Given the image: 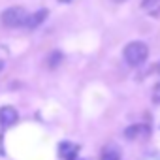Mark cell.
<instances>
[{"mask_svg": "<svg viewBox=\"0 0 160 160\" xmlns=\"http://www.w3.org/2000/svg\"><path fill=\"white\" fill-rule=\"evenodd\" d=\"M122 55H124V60L128 62V66H141L149 57V47L145 42H130L124 47Z\"/></svg>", "mask_w": 160, "mask_h": 160, "instance_id": "1", "label": "cell"}, {"mask_svg": "<svg viewBox=\"0 0 160 160\" xmlns=\"http://www.w3.org/2000/svg\"><path fill=\"white\" fill-rule=\"evenodd\" d=\"M27 17H28V13L21 6H12V8H8V10H4L2 13H0V21H2V25L8 27V28L25 27Z\"/></svg>", "mask_w": 160, "mask_h": 160, "instance_id": "2", "label": "cell"}, {"mask_svg": "<svg viewBox=\"0 0 160 160\" xmlns=\"http://www.w3.org/2000/svg\"><path fill=\"white\" fill-rule=\"evenodd\" d=\"M149 134H151V128H149L147 124H141V122L132 124V126H128V128L124 130V138H126L128 141L145 139V138H149Z\"/></svg>", "mask_w": 160, "mask_h": 160, "instance_id": "3", "label": "cell"}, {"mask_svg": "<svg viewBox=\"0 0 160 160\" xmlns=\"http://www.w3.org/2000/svg\"><path fill=\"white\" fill-rule=\"evenodd\" d=\"M19 121V113L12 106H2L0 108V126H13Z\"/></svg>", "mask_w": 160, "mask_h": 160, "instance_id": "4", "label": "cell"}, {"mask_svg": "<svg viewBox=\"0 0 160 160\" xmlns=\"http://www.w3.org/2000/svg\"><path fill=\"white\" fill-rule=\"evenodd\" d=\"M79 152V145L72 143V141H62L58 145V156L62 160H73Z\"/></svg>", "mask_w": 160, "mask_h": 160, "instance_id": "5", "label": "cell"}, {"mask_svg": "<svg viewBox=\"0 0 160 160\" xmlns=\"http://www.w3.org/2000/svg\"><path fill=\"white\" fill-rule=\"evenodd\" d=\"M45 17H47V10H38L36 13H32V15H28V17H27L25 27H27L28 30H34L36 27H40V25L45 21Z\"/></svg>", "mask_w": 160, "mask_h": 160, "instance_id": "6", "label": "cell"}, {"mask_svg": "<svg viewBox=\"0 0 160 160\" xmlns=\"http://www.w3.org/2000/svg\"><path fill=\"white\" fill-rule=\"evenodd\" d=\"M100 160H121V152L115 145H108V147H104Z\"/></svg>", "mask_w": 160, "mask_h": 160, "instance_id": "7", "label": "cell"}, {"mask_svg": "<svg viewBox=\"0 0 160 160\" xmlns=\"http://www.w3.org/2000/svg\"><path fill=\"white\" fill-rule=\"evenodd\" d=\"M58 62H62V55H60L58 51L51 53V55H49V58H47V64H49V68H55V66H58Z\"/></svg>", "mask_w": 160, "mask_h": 160, "instance_id": "8", "label": "cell"}, {"mask_svg": "<svg viewBox=\"0 0 160 160\" xmlns=\"http://www.w3.org/2000/svg\"><path fill=\"white\" fill-rule=\"evenodd\" d=\"M152 102L160 104V83H156L154 89H152Z\"/></svg>", "mask_w": 160, "mask_h": 160, "instance_id": "9", "label": "cell"}, {"mask_svg": "<svg viewBox=\"0 0 160 160\" xmlns=\"http://www.w3.org/2000/svg\"><path fill=\"white\" fill-rule=\"evenodd\" d=\"M58 2H62V4H68V2H72V0H58Z\"/></svg>", "mask_w": 160, "mask_h": 160, "instance_id": "10", "label": "cell"}, {"mask_svg": "<svg viewBox=\"0 0 160 160\" xmlns=\"http://www.w3.org/2000/svg\"><path fill=\"white\" fill-rule=\"evenodd\" d=\"M156 72H158V75H160V62H158V66H156Z\"/></svg>", "mask_w": 160, "mask_h": 160, "instance_id": "11", "label": "cell"}, {"mask_svg": "<svg viewBox=\"0 0 160 160\" xmlns=\"http://www.w3.org/2000/svg\"><path fill=\"white\" fill-rule=\"evenodd\" d=\"M2 68H4V62H2V60H0V70H2Z\"/></svg>", "mask_w": 160, "mask_h": 160, "instance_id": "12", "label": "cell"}, {"mask_svg": "<svg viewBox=\"0 0 160 160\" xmlns=\"http://www.w3.org/2000/svg\"><path fill=\"white\" fill-rule=\"evenodd\" d=\"M113 2H124V0H113Z\"/></svg>", "mask_w": 160, "mask_h": 160, "instance_id": "13", "label": "cell"}]
</instances>
